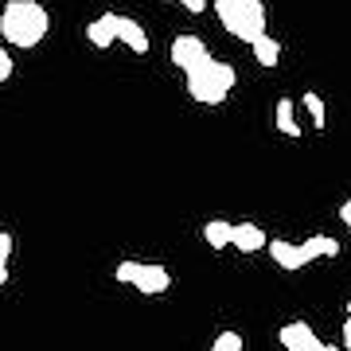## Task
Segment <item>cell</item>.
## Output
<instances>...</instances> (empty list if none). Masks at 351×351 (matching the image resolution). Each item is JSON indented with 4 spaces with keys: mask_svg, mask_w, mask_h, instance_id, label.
<instances>
[{
    "mask_svg": "<svg viewBox=\"0 0 351 351\" xmlns=\"http://www.w3.org/2000/svg\"><path fill=\"white\" fill-rule=\"evenodd\" d=\"M180 4H184V8H188L191 16H199L203 8H207V0H180Z\"/></svg>",
    "mask_w": 351,
    "mask_h": 351,
    "instance_id": "obj_18",
    "label": "cell"
},
{
    "mask_svg": "<svg viewBox=\"0 0 351 351\" xmlns=\"http://www.w3.org/2000/svg\"><path fill=\"white\" fill-rule=\"evenodd\" d=\"M339 219H343V226H348V234H351V199L339 207Z\"/></svg>",
    "mask_w": 351,
    "mask_h": 351,
    "instance_id": "obj_20",
    "label": "cell"
},
{
    "mask_svg": "<svg viewBox=\"0 0 351 351\" xmlns=\"http://www.w3.org/2000/svg\"><path fill=\"white\" fill-rule=\"evenodd\" d=\"M277 129H281L285 137H301V125H297V113H293V101L289 98L277 101Z\"/></svg>",
    "mask_w": 351,
    "mask_h": 351,
    "instance_id": "obj_14",
    "label": "cell"
},
{
    "mask_svg": "<svg viewBox=\"0 0 351 351\" xmlns=\"http://www.w3.org/2000/svg\"><path fill=\"white\" fill-rule=\"evenodd\" d=\"M301 250H304V258H308V262H316V258H336L343 246H339L336 239H328V234H313L308 242H301Z\"/></svg>",
    "mask_w": 351,
    "mask_h": 351,
    "instance_id": "obj_12",
    "label": "cell"
},
{
    "mask_svg": "<svg viewBox=\"0 0 351 351\" xmlns=\"http://www.w3.org/2000/svg\"><path fill=\"white\" fill-rule=\"evenodd\" d=\"M234 82H239V71L230 63H219V59H207V63H199L195 71H188V94L195 101H203V106H223L226 94L234 90Z\"/></svg>",
    "mask_w": 351,
    "mask_h": 351,
    "instance_id": "obj_2",
    "label": "cell"
},
{
    "mask_svg": "<svg viewBox=\"0 0 351 351\" xmlns=\"http://www.w3.org/2000/svg\"><path fill=\"white\" fill-rule=\"evenodd\" d=\"M0 285H8V254H0Z\"/></svg>",
    "mask_w": 351,
    "mask_h": 351,
    "instance_id": "obj_21",
    "label": "cell"
},
{
    "mask_svg": "<svg viewBox=\"0 0 351 351\" xmlns=\"http://www.w3.org/2000/svg\"><path fill=\"white\" fill-rule=\"evenodd\" d=\"M8 78H12V55L0 47V82H8Z\"/></svg>",
    "mask_w": 351,
    "mask_h": 351,
    "instance_id": "obj_17",
    "label": "cell"
},
{
    "mask_svg": "<svg viewBox=\"0 0 351 351\" xmlns=\"http://www.w3.org/2000/svg\"><path fill=\"white\" fill-rule=\"evenodd\" d=\"M250 51H254V59H258L262 66H277V63H281V43H277V39L269 36V32L254 39Z\"/></svg>",
    "mask_w": 351,
    "mask_h": 351,
    "instance_id": "obj_11",
    "label": "cell"
},
{
    "mask_svg": "<svg viewBox=\"0 0 351 351\" xmlns=\"http://www.w3.org/2000/svg\"><path fill=\"white\" fill-rule=\"evenodd\" d=\"M211 348H215V351H239V348H242V336H239V332H219Z\"/></svg>",
    "mask_w": 351,
    "mask_h": 351,
    "instance_id": "obj_16",
    "label": "cell"
},
{
    "mask_svg": "<svg viewBox=\"0 0 351 351\" xmlns=\"http://www.w3.org/2000/svg\"><path fill=\"white\" fill-rule=\"evenodd\" d=\"M113 277L121 281V285H133L137 293L145 297H160L172 289V274L164 269V265H149V262H121L113 269Z\"/></svg>",
    "mask_w": 351,
    "mask_h": 351,
    "instance_id": "obj_4",
    "label": "cell"
},
{
    "mask_svg": "<svg viewBox=\"0 0 351 351\" xmlns=\"http://www.w3.org/2000/svg\"><path fill=\"white\" fill-rule=\"evenodd\" d=\"M117 39H121L129 51H137V55L149 51V36H145V27H141L133 16H117Z\"/></svg>",
    "mask_w": 351,
    "mask_h": 351,
    "instance_id": "obj_10",
    "label": "cell"
},
{
    "mask_svg": "<svg viewBox=\"0 0 351 351\" xmlns=\"http://www.w3.org/2000/svg\"><path fill=\"white\" fill-rule=\"evenodd\" d=\"M265 230L258 223H234L230 226V250H239V254H258L265 250Z\"/></svg>",
    "mask_w": 351,
    "mask_h": 351,
    "instance_id": "obj_7",
    "label": "cell"
},
{
    "mask_svg": "<svg viewBox=\"0 0 351 351\" xmlns=\"http://www.w3.org/2000/svg\"><path fill=\"white\" fill-rule=\"evenodd\" d=\"M348 324H351V301H348Z\"/></svg>",
    "mask_w": 351,
    "mask_h": 351,
    "instance_id": "obj_23",
    "label": "cell"
},
{
    "mask_svg": "<svg viewBox=\"0 0 351 351\" xmlns=\"http://www.w3.org/2000/svg\"><path fill=\"white\" fill-rule=\"evenodd\" d=\"M343 348L351 351V324H348V320H343Z\"/></svg>",
    "mask_w": 351,
    "mask_h": 351,
    "instance_id": "obj_22",
    "label": "cell"
},
{
    "mask_svg": "<svg viewBox=\"0 0 351 351\" xmlns=\"http://www.w3.org/2000/svg\"><path fill=\"white\" fill-rule=\"evenodd\" d=\"M265 250H269V258H274L281 269H304L308 265V258H304V250L297 246V242H285V239H274V242H265Z\"/></svg>",
    "mask_w": 351,
    "mask_h": 351,
    "instance_id": "obj_8",
    "label": "cell"
},
{
    "mask_svg": "<svg viewBox=\"0 0 351 351\" xmlns=\"http://www.w3.org/2000/svg\"><path fill=\"white\" fill-rule=\"evenodd\" d=\"M230 226H234V223H226V219H207L203 239H207L211 250H226V246H230Z\"/></svg>",
    "mask_w": 351,
    "mask_h": 351,
    "instance_id": "obj_13",
    "label": "cell"
},
{
    "mask_svg": "<svg viewBox=\"0 0 351 351\" xmlns=\"http://www.w3.org/2000/svg\"><path fill=\"white\" fill-rule=\"evenodd\" d=\"M304 110H308V117H313V129H324L328 125V106H324V98L320 94H304Z\"/></svg>",
    "mask_w": 351,
    "mask_h": 351,
    "instance_id": "obj_15",
    "label": "cell"
},
{
    "mask_svg": "<svg viewBox=\"0 0 351 351\" xmlns=\"http://www.w3.org/2000/svg\"><path fill=\"white\" fill-rule=\"evenodd\" d=\"M47 27H51V16L39 0H8L0 8V36L12 47H24V51L39 47L47 39Z\"/></svg>",
    "mask_w": 351,
    "mask_h": 351,
    "instance_id": "obj_1",
    "label": "cell"
},
{
    "mask_svg": "<svg viewBox=\"0 0 351 351\" xmlns=\"http://www.w3.org/2000/svg\"><path fill=\"white\" fill-rule=\"evenodd\" d=\"M207 59H211V51H207V43H203L199 36H188V32H184V36L172 39V63L180 66L184 75L195 71L199 63H207Z\"/></svg>",
    "mask_w": 351,
    "mask_h": 351,
    "instance_id": "obj_5",
    "label": "cell"
},
{
    "mask_svg": "<svg viewBox=\"0 0 351 351\" xmlns=\"http://www.w3.org/2000/svg\"><path fill=\"white\" fill-rule=\"evenodd\" d=\"M0 254L12 258V234H8V230H0Z\"/></svg>",
    "mask_w": 351,
    "mask_h": 351,
    "instance_id": "obj_19",
    "label": "cell"
},
{
    "mask_svg": "<svg viewBox=\"0 0 351 351\" xmlns=\"http://www.w3.org/2000/svg\"><path fill=\"white\" fill-rule=\"evenodd\" d=\"M86 39L94 43V47H110V43H117V12H101L98 20H90Z\"/></svg>",
    "mask_w": 351,
    "mask_h": 351,
    "instance_id": "obj_9",
    "label": "cell"
},
{
    "mask_svg": "<svg viewBox=\"0 0 351 351\" xmlns=\"http://www.w3.org/2000/svg\"><path fill=\"white\" fill-rule=\"evenodd\" d=\"M219 24L242 43H254L258 36H265V4L262 0H211Z\"/></svg>",
    "mask_w": 351,
    "mask_h": 351,
    "instance_id": "obj_3",
    "label": "cell"
},
{
    "mask_svg": "<svg viewBox=\"0 0 351 351\" xmlns=\"http://www.w3.org/2000/svg\"><path fill=\"white\" fill-rule=\"evenodd\" d=\"M277 343L289 348V351H328V343H320V336H316L304 320H293V324L281 328V332H277Z\"/></svg>",
    "mask_w": 351,
    "mask_h": 351,
    "instance_id": "obj_6",
    "label": "cell"
}]
</instances>
